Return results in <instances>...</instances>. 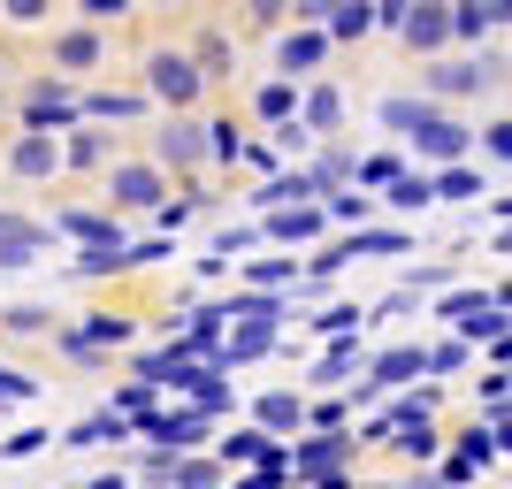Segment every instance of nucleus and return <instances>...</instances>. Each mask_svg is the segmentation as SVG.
Listing matches in <instances>:
<instances>
[{"label":"nucleus","instance_id":"nucleus-35","mask_svg":"<svg viewBox=\"0 0 512 489\" xmlns=\"http://www.w3.org/2000/svg\"><path fill=\"white\" fill-rule=\"evenodd\" d=\"M383 199H390V207H428L436 192H428V176H421V169H406V176H398V184H390Z\"/></svg>","mask_w":512,"mask_h":489},{"label":"nucleus","instance_id":"nucleus-39","mask_svg":"<svg viewBox=\"0 0 512 489\" xmlns=\"http://www.w3.org/2000/svg\"><path fill=\"white\" fill-rule=\"evenodd\" d=\"M39 398V375H23V367H0V405H23Z\"/></svg>","mask_w":512,"mask_h":489},{"label":"nucleus","instance_id":"nucleus-6","mask_svg":"<svg viewBox=\"0 0 512 489\" xmlns=\"http://www.w3.org/2000/svg\"><path fill=\"white\" fill-rule=\"evenodd\" d=\"M123 337H130L123 314H92V321H77V329H62V352L69 360H92V352H107V344H123Z\"/></svg>","mask_w":512,"mask_h":489},{"label":"nucleus","instance_id":"nucleus-19","mask_svg":"<svg viewBox=\"0 0 512 489\" xmlns=\"http://www.w3.org/2000/svg\"><path fill=\"white\" fill-rule=\"evenodd\" d=\"M321 230V207H276L268 222H260V237H276V245H299V237Z\"/></svg>","mask_w":512,"mask_h":489},{"label":"nucleus","instance_id":"nucleus-12","mask_svg":"<svg viewBox=\"0 0 512 489\" xmlns=\"http://www.w3.org/2000/svg\"><path fill=\"white\" fill-rule=\"evenodd\" d=\"M383 123L398 130V138H428V130L444 123V107L436 100H383Z\"/></svg>","mask_w":512,"mask_h":489},{"label":"nucleus","instance_id":"nucleus-8","mask_svg":"<svg viewBox=\"0 0 512 489\" xmlns=\"http://www.w3.org/2000/svg\"><path fill=\"white\" fill-rule=\"evenodd\" d=\"M253 428L276 444V436H291V428H306V398L299 390H268V398L253 405Z\"/></svg>","mask_w":512,"mask_h":489},{"label":"nucleus","instance_id":"nucleus-10","mask_svg":"<svg viewBox=\"0 0 512 489\" xmlns=\"http://www.w3.org/2000/svg\"><path fill=\"white\" fill-rule=\"evenodd\" d=\"M337 123H344V92H337V85H314V92L299 100V130H306V138H329Z\"/></svg>","mask_w":512,"mask_h":489},{"label":"nucleus","instance_id":"nucleus-24","mask_svg":"<svg viewBox=\"0 0 512 489\" xmlns=\"http://www.w3.org/2000/svg\"><path fill=\"white\" fill-rule=\"evenodd\" d=\"M406 39H413V54H428V46H444V39H451L444 8H406Z\"/></svg>","mask_w":512,"mask_h":489},{"label":"nucleus","instance_id":"nucleus-7","mask_svg":"<svg viewBox=\"0 0 512 489\" xmlns=\"http://www.w3.org/2000/svg\"><path fill=\"white\" fill-rule=\"evenodd\" d=\"M107 192H115V207H161V169L153 161H123L107 176Z\"/></svg>","mask_w":512,"mask_h":489},{"label":"nucleus","instance_id":"nucleus-11","mask_svg":"<svg viewBox=\"0 0 512 489\" xmlns=\"http://www.w3.org/2000/svg\"><path fill=\"white\" fill-rule=\"evenodd\" d=\"M321 54H329V39H321V31H291V39L276 46V69H283V85H299V77L321 62Z\"/></svg>","mask_w":512,"mask_h":489},{"label":"nucleus","instance_id":"nucleus-34","mask_svg":"<svg viewBox=\"0 0 512 489\" xmlns=\"http://www.w3.org/2000/svg\"><path fill=\"white\" fill-rule=\"evenodd\" d=\"M406 176V161L398 153H375V161H352V184H398Z\"/></svg>","mask_w":512,"mask_h":489},{"label":"nucleus","instance_id":"nucleus-26","mask_svg":"<svg viewBox=\"0 0 512 489\" xmlns=\"http://www.w3.org/2000/svg\"><path fill=\"white\" fill-rule=\"evenodd\" d=\"M214 482H222L214 459H169V474H161V489H214Z\"/></svg>","mask_w":512,"mask_h":489},{"label":"nucleus","instance_id":"nucleus-43","mask_svg":"<svg viewBox=\"0 0 512 489\" xmlns=\"http://www.w3.org/2000/svg\"><path fill=\"white\" fill-rule=\"evenodd\" d=\"M283 482H291V474H283V451H276L268 467H260V474H245V482H237V489H283Z\"/></svg>","mask_w":512,"mask_h":489},{"label":"nucleus","instance_id":"nucleus-45","mask_svg":"<svg viewBox=\"0 0 512 489\" xmlns=\"http://www.w3.org/2000/svg\"><path fill=\"white\" fill-rule=\"evenodd\" d=\"M482 405H490V413H505V367H490V375H482Z\"/></svg>","mask_w":512,"mask_h":489},{"label":"nucleus","instance_id":"nucleus-1","mask_svg":"<svg viewBox=\"0 0 512 489\" xmlns=\"http://www.w3.org/2000/svg\"><path fill=\"white\" fill-rule=\"evenodd\" d=\"M352 428H337V436H314V444H291L283 451V474H291V482H329V474H344L352 467Z\"/></svg>","mask_w":512,"mask_h":489},{"label":"nucleus","instance_id":"nucleus-28","mask_svg":"<svg viewBox=\"0 0 512 489\" xmlns=\"http://www.w3.org/2000/svg\"><path fill=\"white\" fill-rule=\"evenodd\" d=\"M428 192H436V199H482L490 184H482L474 169H444V176H428Z\"/></svg>","mask_w":512,"mask_h":489},{"label":"nucleus","instance_id":"nucleus-42","mask_svg":"<svg viewBox=\"0 0 512 489\" xmlns=\"http://www.w3.org/2000/svg\"><path fill=\"white\" fill-rule=\"evenodd\" d=\"M482 153H490V161H505V153H512V123H505V115L482 130Z\"/></svg>","mask_w":512,"mask_h":489},{"label":"nucleus","instance_id":"nucleus-5","mask_svg":"<svg viewBox=\"0 0 512 489\" xmlns=\"http://www.w3.org/2000/svg\"><path fill=\"white\" fill-rule=\"evenodd\" d=\"M497 69H505L497 54L490 62H436V69H421V85L436 92V100H459V92H482V77H497Z\"/></svg>","mask_w":512,"mask_h":489},{"label":"nucleus","instance_id":"nucleus-20","mask_svg":"<svg viewBox=\"0 0 512 489\" xmlns=\"http://www.w3.org/2000/svg\"><path fill=\"white\" fill-rule=\"evenodd\" d=\"M375 31V8H352V0H329V16H321V39H367Z\"/></svg>","mask_w":512,"mask_h":489},{"label":"nucleus","instance_id":"nucleus-37","mask_svg":"<svg viewBox=\"0 0 512 489\" xmlns=\"http://www.w3.org/2000/svg\"><path fill=\"white\" fill-rule=\"evenodd\" d=\"M390 444H398V451H413V459H436V421H413V428H398Z\"/></svg>","mask_w":512,"mask_h":489},{"label":"nucleus","instance_id":"nucleus-25","mask_svg":"<svg viewBox=\"0 0 512 489\" xmlns=\"http://www.w3.org/2000/svg\"><path fill=\"white\" fill-rule=\"evenodd\" d=\"M360 253H413V237L406 230H352L344 237V260H360Z\"/></svg>","mask_w":512,"mask_h":489},{"label":"nucleus","instance_id":"nucleus-22","mask_svg":"<svg viewBox=\"0 0 512 489\" xmlns=\"http://www.w3.org/2000/svg\"><path fill=\"white\" fill-rule=\"evenodd\" d=\"M54 230L85 237V245H123V230H115V214H54Z\"/></svg>","mask_w":512,"mask_h":489},{"label":"nucleus","instance_id":"nucleus-38","mask_svg":"<svg viewBox=\"0 0 512 489\" xmlns=\"http://www.w3.org/2000/svg\"><path fill=\"white\" fill-rule=\"evenodd\" d=\"M314 329H321V337H352V329H360V306H321Z\"/></svg>","mask_w":512,"mask_h":489},{"label":"nucleus","instance_id":"nucleus-17","mask_svg":"<svg viewBox=\"0 0 512 489\" xmlns=\"http://www.w3.org/2000/svg\"><path fill=\"white\" fill-rule=\"evenodd\" d=\"M115 436H130V421H123V413H107V405H100V413H85V421L69 428L62 444H69V451H92V444H115Z\"/></svg>","mask_w":512,"mask_h":489},{"label":"nucleus","instance_id":"nucleus-14","mask_svg":"<svg viewBox=\"0 0 512 489\" xmlns=\"http://www.w3.org/2000/svg\"><path fill=\"white\" fill-rule=\"evenodd\" d=\"M413 375H421V344H398V352H383V360H375V375H367L360 398H375V390H398V383H413Z\"/></svg>","mask_w":512,"mask_h":489},{"label":"nucleus","instance_id":"nucleus-18","mask_svg":"<svg viewBox=\"0 0 512 489\" xmlns=\"http://www.w3.org/2000/svg\"><path fill=\"white\" fill-rule=\"evenodd\" d=\"M253 199H260L268 214H276V207H314L321 192H314V176H306V169H283L276 184H268V192H253Z\"/></svg>","mask_w":512,"mask_h":489},{"label":"nucleus","instance_id":"nucleus-13","mask_svg":"<svg viewBox=\"0 0 512 489\" xmlns=\"http://www.w3.org/2000/svg\"><path fill=\"white\" fill-rule=\"evenodd\" d=\"M451 39H497V31H505V8H497V0H467V8H451Z\"/></svg>","mask_w":512,"mask_h":489},{"label":"nucleus","instance_id":"nucleus-44","mask_svg":"<svg viewBox=\"0 0 512 489\" xmlns=\"http://www.w3.org/2000/svg\"><path fill=\"white\" fill-rule=\"evenodd\" d=\"M0 329H46V306H8V314H0Z\"/></svg>","mask_w":512,"mask_h":489},{"label":"nucleus","instance_id":"nucleus-46","mask_svg":"<svg viewBox=\"0 0 512 489\" xmlns=\"http://www.w3.org/2000/svg\"><path fill=\"white\" fill-rule=\"evenodd\" d=\"M0 107H8V92H0Z\"/></svg>","mask_w":512,"mask_h":489},{"label":"nucleus","instance_id":"nucleus-33","mask_svg":"<svg viewBox=\"0 0 512 489\" xmlns=\"http://www.w3.org/2000/svg\"><path fill=\"white\" fill-rule=\"evenodd\" d=\"M207 207H214V192H192V199H161L153 214H161V230H184V222H192V214H207Z\"/></svg>","mask_w":512,"mask_h":489},{"label":"nucleus","instance_id":"nucleus-40","mask_svg":"<svg viewBox=\"0 0 512 489\" xmlns=\"http://www.w3.org/2000/svg\"><path fill=\"white\" fill-rule=\"evenodd\" d=\"M321 222H367V192H329V214Z\"/></svg>","mask_w":512,"mask_h":489},{"label":"nucleus","instance_id":"nucleus-30","mask_svg":"<svg viewBox=\"0 0 512 489\" xmlns=\"http://www.w3.org/2000/svg\"><path fill=\"white\" fill-rule=\"evenodd\" d=\"M69 161H77V169H100V161H107V130L77 123V130H69Z\"/></svg>","mask_w":512,"mask_h":489},{"label":"nucleus","instance_id":"nucleus-4","mask_svg":"<svg viewBox=\"0 0 512 489\" xmlns=\"http://www.w3.org/2000/svg\"><path fill=\"white\" fill-rule=\"evenodd\" d=\"M161 161H169V169H199V161H207V138H199L192 115H176V123L153 130V169H161Z\"/></svg>","mask_w":512,"mask_h":489},{"label":"nucleus","instance_id":"nucleus-3","mask_svg":"<svg viewBox=\"0 0 512 489\" xmlns=\"http://www.w3.org/2000/svg\"><path fill=\"white\" fill-rule=\"evenodd\" d=\"M146 92H153V100H169L176 115H184V107L199 100V69H192V54H169V46H161V54L146 62Z\"/></svg>","mask_w":512,"mask_h":489},{"label":"nucleus","instance_id":"nucleus-31","mask_svg":"<svg viewBox=\"0 0 512 489\" xmlns=\"http://www.w3.org/2000/svg\"><path fill=\"white\" fill-rule=\"evenodd\" d=\"M352 360H367V352H360V337H337L329 352H321V367H314V375H321V383H344V367H352Z\"/></svg>","mask_w":512,"mask_h":489},{"label":"nucleus","instance_id":"nucleus-16","mask_svg":"<svg viewBox=\"0 0 512 489\" xmlns=\"http://www.w3.org/2000/svg\"><path fill=\"white\" fill-rule=\"evenodd\" d=\"M54 161H62V146H54V138L16 130V146H8V169H16V176H54Z\"/></svg>","mask_w":512,"mask_h":489},{"label":"nucleus","instance_id":"nucleus-21","mask_svg":"<svg viewBox=\"0 0 512 489\" xmlns=\"http://www.w3.org/2000/svg\"><path fill=\"white\" fill-rule=\"evenodd\" d=\"M276 451H283V444H268L260 428H237V436H222V459H214V467H237V459H260V467H268Z\"/></svg>","mask_w":512,"mask_h":489},{"label":"nucleus","instance_id":"nucleus-23","mask_svg":"<svg viewBox=\"0 0 512 489\" xmlns=\"http://www.w3.org/2000/svg\"><path fill=\"white\" fill-rule=\"evenodd\" d=\"M138 92H85V100H77V123H85V115H107V123H130V115H138Z\"/></svg>","mask_w":512,"mask_h":489},{"label":"nucleus","instance_id":"nucleus-2","mask_svg":"<svg viewBox=\"0 0 512 489\" xmlns=\"http://www.w3.org/2000/svg\"><path fill=\"white\" fill-rule=\"evenodd\" d=\"M23 130H31V138L77 130V92H69V85H54V77H39V85L23 92Z\"/></svg>","mask_w":512,"mask_h":489},{"label":"nucleus","instance_id":"nucleus-41","mask_svg":"<svg viewBox=\"0 0 512 489\" xmlns=\"http://www.w3.org/2000/svg\"><path fill=\"white\" fill-rule=\"evenodd\" d=\"M0 451H8V459H31V451H46V428H16Z\"/></svg>","mask_w":512,"mask_h":489},{"label":"nucleus","instance_id":"nucleus-36","mask_svg":"<svg viewBox=\"0 0 512 489\" xmlns=\"http://www.w3.org/2000/svg\"><path fill=\"white\" fill-rule=\"evenodd\" d=\"M253 245H260V230H245V222H237V230H222V237H214V268H222V260H237V253H253Z\"/></svg>","mask_w":512,"mask_h":489},{"label":"nucleus","instance_id":"nucleus-9","mask_svg":"<svg viewBox=\"0 0 512 489\" xmlns=\"http://www.w3.org/2000/svg\"><path fill=\"white\" fill-rule=\"evenodd\" d=\"M413 146H421V161H444V169H467V153H474V130L467 123H436L428 130V138H413Z\"/></svg>","mask_w":512,"mask_h":489},{"label":"nucleus","instance_id":"nucleus-15","mask_svg":"<svg viewBox=\"0 0 512 489\" xmlns=\"http://www.w3.org/2000/svg\"><path fill=\"white\" fill-rule=\"evenodd\" d=\"M100 54H107V46H100V31H92V23H69V31H54V62H62V69H92Z\"/></svg>","mask_w":512,"mask_h":489},{"label":"nucleus","instance_id":"nucleus-27","mask_svg":"<svg viewBox=\"0 0 512 489\" xmlns=\"http://www.w3.org/2000/svg\"><path fill=\"white\" fill-rule=\"evenodd\" d=\"M260 115H268V123H299V85H283V77H276V85H260Z\"/></svg>","mask_w":512,"mask_h":489},{"label":"nucleus","instance_id":"nucleus-32","mask_svg":"<svg viewBox=\"0 0 512 489\" xmlns=\"http://www.w3.org/2000/svg\"><path fill=\"white\" fill-rule=\"evenodd\" d=\"M291 276L306 283V268H291V260H253V268H245V283H253V291H268V298H276V283H291Z\"/></svg>","mask_w":512,"mask_h":489},{"label":"nucleus","instance_id":"nucleus-29","mask_svg":"<svg viewBox=\"0 0 512 489\" xmlns=\"http://www.w3.org/2000/svg\"><path fill=\"white\" fill-rule=\"evenodd\" d=\"M199 138H207V153H214V161H237V153H245V138H237V123H230V115L199 123Z\"/></svg>","mask_w":512,"mask_h":489}]
</instances>
